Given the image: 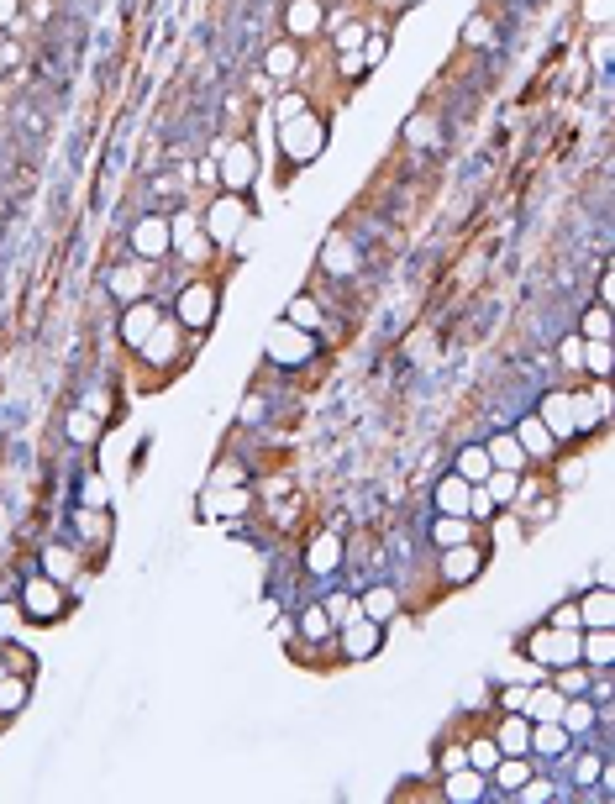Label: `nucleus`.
Masks as SVG:
<instances>
[{"instance_id":"f257e3e1","label":"nucleus","mask_w":615,"mask_h":804,"mask_svg":"<svg viewBox=\"0 0 615 804\" xmlns=\"http://www.w3.org/2000/svg\"><path fill=\"white\" fill-rule=\"evenodd\" d=\"M605 405H610V389H605V379H600L594 395H589V389H547V395L537 400V416L547 421V431H552L558 447H563V442H579L584 431L600 426Z\"/></svg>"},{"instance_id":"f03ea898","label":"nucleus","mask_w":615,"mask_h":804,"mask_svg":"<svg viewBox=\"0 0 615 804\" xmlns=\"http://www.w3.org/2000/svg\"><path fill=\"white\" fill-rule=\"evenodd\" d=\"M16 600H22V610H27V621H32V626H58V621L69 615L74 594H69L64 584H58V579H48L43 568H37V573H27V579H22Z\"/></svg>"},{"instance_id":"7ed1b4c3","label":"nucleus","mask_w":615,"mask_h":804,"mask_svg":"<svg viewBox=\"0 0 615 804\" xmlns=\"http://www.w3.org/2000/svg\"><path fill=\"white\" fill-rule=\"evenodd\" d=\"M274 132H279L284 163H295V169H305V163H316L326 153V116H316V111H300L290 121H279Z\"/></svg>"},{"instance_id":"20e7f679","label":"nucleus","mask_w":615,"mask_h":804,"mask_svg":"<svg viewBox=\"0 0 615 804\" xmlns=\"http://www.w3.org/2000/svg\"><path fill=\"white\" fill-rule=\"evenodd\" d=\"M316 353H321L316 332H305V326H295V321H274L269 337H263V358H269L274 368H284V374H295V368L316 363Z\"/></svg>"},{"instance_id":"39448f33","label":"nucleus","mask_w":615,"mask_h":804,"mask_svg":"<svg viewBox=\"0 0 615 804\" xmlns=\"http://www.w3.org/2000/svg\"><path fill=\"white\" fill-rule=\"evenodd\" d=\"M253 221V200L248 195H232V190H221L211 205H205V216H200V226H205V237H211V247H232V242H242V226Z\"/></svg>"},{"instance_id":"423d86ee","label":"nucleus","mask_w":615,"mask_h":804,"mask_svg":"<svg viewBox=\"0 0 615 804\" xmlns=\"http://www.w3.org/2000/svg\"><path fill=\"white\" fill-rule=\"evenodd\" d=\"M521 657H531L537 668H563V663H579V631H563V626H537L516 642Z\"/></svg>"},{"instance_id":"0eeeda50","label":"nucleus","mask_w":615,"mask_h":804,"mask_svg":"<svg viewBox=\"0 0 615 804\" xmlns=\"http://www.w3.org/2000/svg\"><path fill=\"white\" fill-rule=\"evenodd\" d=\"M484 568H489V547H484V536H474V542H458V547H442V552H437V584H442V589H468Z\"/></svg>"},{"instance_id":"6e6552de","label":"nucleus","mask_w":615,"mask_h":804,"mask_svg":"<svg viewBox=\"0 0 615 804\" xmlns=\"http://www.w3.org/2000/svg\"><path fill=\"white\" fill-rule=\"evenodd\" d=\"M216 184H221V190H232V195H253V184H258V148L248 137H232L227 148L216 153Z\"/></svg>"},{"instance_id":"1a4fd4ad","label":"nucleus","mask_w":615,"mask_h":804,"mask_svg":"<svg viewBox=\"0 0 615 804\" xmlns=\"http://www.w3.org/2000/svg\"><path fill=\"white\" fill-rule=\"evenodd\" d=\"M216 305H221L216 284H211V279H190V284L174 295V311H169V316L184 326V332H205V326L216 321Z\"/></svg>"},{"instance_id":"9d476101","label":"nucleus","mask_w":615,"mask_h":804,"mask_svg":"<svg viewBox=\"0 0 615 804\" xmlns=\"http://www.w3.org/2000/svg\"><path fill=\"white\" fill-rule=\"evenodd\" d=\"M384 631H389V626H379V621H368V615H358V621L337 626L332 652L342 657V663H368V657L384 652Z\"/></svg>"},{"instance_id":"9b49d317","label":"nucleus","mask_w":615,"mask_h":804,"mask_svg":"<svg viewBox=\"0 0 615 804\" xmlns=\"http://www.w3.org/2000/svg\"><path fill=\"white\" fill-rule=\"evenodd\" d=\"M305 573L311 579H332V573H342L347 563V542H342V531H316L311 542H305Z\"/></svg>"},{"instance_id":"f8f14e48","label":"nucleus","mask_w":615,"mask_h":804,"mask_svg":"<svg viewBox=\"0 0 615 804\" xmlns=\"http://www.w3.org/2000/svg\"><path fill=\"white\" fill-rule=\"evenodd\" d=\"M169 237H174L169 258H184V263H205V258H211V237H205V226H200L195 211H174L169 216Z\"/></svg>"},{"instance_id":"ddd939ff","label":"nucleus","mask_w":615,"mask_h":804,"mask_svg":"<svg viewBox=\"0 0 615 804\" xmlns=\"http://www.w3.org/2000/svg\"><path fill=\"white\" fill-rule=\"evenodd\" d=\"M132 253L142 258V263H163L174 253V237H169V216H137L132 221Z\"/></svg>"},{"instance_id":"4468645a","label":"nucleus","mask_w":615,"mask_h":804,"mask_svg":"<svg viewBox=\"0 0 615 804\" xmlns=\"http://www.w3.org/2000/svg\"><path fill=\"white\" fill-rule=\"evenodd\" d=\"M69 531L79 536V547H85V552H100L116 536V521H111L106 505H74L69 510Z\"/></svg>"},{"instance_id":"2eb2a0df","label":"nucleus","mask_w":615,"mask_h":804,"mask_svg":"<svg viewBox=\"0 0 615 804\" xmlns=\"http://www.w3.org/2000/svg\"><path fill=\"white\" fill-rule=\"evenodd\" d=\"M516 431V442H521V452H526V463H552L558 458V437L547 431V421L537 416V410H526V416L510 426Z\"/></svg>"},{"instance_id":"dca6fc26","label":"nucleus","mask_w":615,"mask_h":804,"mask_svg":"<svg viewBox=\"0 0 615 804\" xmlns=\"http://www.w3.org/2000/svg\"><path fill=\"white\" fill-rule=\"evenodd\" d=\"M542 762L531 757V752H516V757H500L495 768H489V794H505V799H516L521 794V783L537 773Z\"/></svg>"},{"instance_id":"f3484780","label":"nucleus","mask_w":615,"mask_h":804,"mask_svg":"<svg viewBox=\"0 0 615 804\" xmlns=\"http://www.w3.org/2000/svg\"><path fill=\"white\" fill-rule=\"evenodd\" d=\"M558 720H563V731H568L573 741H589V736L600 731L610 715H605L600 705H594L589 694H573V699H563V715H558Z\"/></svg>"},{"instance_id":"a211bd4d","label":"nucleus","mask_w":615,"mask_h":804,"mask_svg":"<svg viewBox=\"0 0 615 804\" xmlns=\"http://www.w3.org/2000/svg\"><path fill=\"white\" fill-rule=\"evenodd\" d=\"M489 736H495V747L505 757H516V752H531V720L526 710H505V715H489Z\"/></svg>"},{"instance_id":"6ab92c4d","label":"nucleus","mask_w":615,"mask_h":804,"mask_svg":"<svg viewBox=\"0 0 615 804\" xmlns=\"http://www.w3.org/2000/svg\"><path fill=\"white\" fill-rule=\"evenodd\" d=\"M148 274H153V263H142V258H132V263H116L111 274H106V290H111L121 305L148 300Z\"/></svg>"},{"instance_id":"aec40b11","label":"nucleus","mask_w":615,"mask_h":804,"mask_svg":"<svg viewBox=\"0 0 615 804\" xmlns=\"http://www.w3.org/2000/svg\"><path fill=\"white\" fill-rule=\"evenodd\" d=\"M37 568H43L48 579H58L64 589H74L79 568H85V552H79V547H69V542H48L43 552H37Z\"/></svg>"},{"instance_id":"412c9836","label":"nucleus","mask_w":615,"mask_h":804,"mask_svg":"<svg viewBox=\"0 0 615 804\" xmlns=\"http://www.w3.org/2000/svg\"><path fill=\"white\" fill-rule=\"evenodd\" d=\"M321 27H326L321 0H290V6H284V37H290V43H311Z\"/></svg>"},{"instance_id":"4be33fe9","label":"nucleus","mask_w":615,"mask_h":804,"mask_svg":"<svg viewBox=\"0 0 615 804\" xmlns=\"http://www.w3.org/2000/svg\"><path fill=\"white\" fill-rule=\"evenodd\" d=\"M400 589L395 584H389V579H374V584H368V589H358V610L368 615V621H379V626H389V621H395V615H400Z\"/></svg>"},{"instance_id":"5701e85b","label":"nucleus","mask_w":615,"mask_h":804,"mask_svg":"<svg viewBox=\"0 0 615 804\" xmlns=\"http://www.w3.org/2000/svg\"><path fill=\"white\" fill-rule=\"evenodd\" d=\"M158 321H163V311H158L153 300H132V305H127V316L116 321V332H121V342H127L132 353H137V347L153 337V326H158Z\"/></svg>"},{"instance_id":"b1692460","label":"nucleus","mask_w":615,"mask_h":804,"mask_svg":"<svg viewBox=\"0 0 615 804\" xmlns=\"http://www.w3.org/2000/svg\"><path fill=\"white\" fill-rule=\"evenodd\" d=\"M442 799H453V804H479V799H489V773H479V768H453V773H442Z\"/></svg>"},{"instance_id":"393cba45","label":"nucleus","mask_w":615,"mask_h":804,"mask_svg":"<svg viewBox=\"0 0 615 804\" xmlns=\"http://www.w3.org/2000/svg\"><path fill=\"white\" fill-rule=\"evenodd\" d=\"M568 747H573V736L563 731V720H531V757H537L542 768H552Z\"/></svg>"},{"instance_id":"a878e982","label":"nucleus","mask_w":615,"mask_h":804,"mask_svg":"<svg viewBox=\"0 0 615 804\" xmlns=\"http://www.w3.org/2000/svg\"><path fill=\"white\" fill-rule=\"evenodd\" d=\"M179 337H184V326H179L174 316H163V321L153 326V337H148V342H142V347H137V353H142V358H148L153 368H169V363L179 358Z\"/></svg>"},{"instance_id":"bb28decb","label":"nucleus","mask_w":615,"mask_h":804,"mask_svg":"<svg viewBox=\"0 0 615 804\" xmlns=\"http://www.w3.org/2000/svg\"><path fill=\"white\" fill-rule=\"evenodd\" d=\"M579 663L584 668H615V626H584L579 631Z\"/></svg>"},{"instance_id":"cd10ccee","label":"nucleus","mask_w":615,"mask_h":804,"mask_svg":"<svg viewBox=\"0 0 615 804\" xmlns=\"http://www.w3.org/2000/svg\"><path fill=\"white\" fill-rule=\"evenodd\" d=\"M332 636H337V626H332V615H326L321 600L305 605V610L295 615V642H305V647H332Z\"/></svg>"},{"instance_id":"c85d7f7f","label":"nucleus","mask_w":615,"mask_h":804,"mask_svg":"<svg viewBox=\"0 0 615 804\" xmlns=\"http://www.w3.org/2000/svg\"><path fill=\"white\" fill-rule=\"evenodd\" d=\"M468 489H474V484L458 479V473L447 468L442 479L432 484V510H437V515H468Z\"/></svg>"},{"instance_id":"c756f323","label":"nucleus","mask_w":615,"mask_h":804,"mask_svg":"<svg viewBox=\"0 0 615 804\" xmlns=\"http://www.w3.org/2000/svg\"><path fill=\"white\" fill-rule=\"evenodd\" d=\"M64 437H69L74 447H100V442H106V421H100L95 410L74 405L69 416H64Z\"/></svg>"},{"instance_id":"7c9ffc66","label":"nucleus","mask_w":615,"mask_h":804,"mask_svg":"<svg viewBox=\"0 0 615 804\" xmlns=\"http://www.w3.org/2000/svg\"><path fill=\"white\" fill-rule=\"evenodd\" d=\"M573 605H579V626H615L610 584H594L589 594H573Z\"/></svg>"},{"instance_id":"2f4dec72","label":"nucleus","mask_w":615,"mask_h":804,"mask_svg":"<svg viewBox=\"0 0 615 804\" xmlns=\"http://www.w3.org/2000/svg\"><path fill=\"white\" fill-rule=\"evenodd\" d=\"M426 536H432V547H458V542H474L479 526L468 521V515H432V526H426Z\"/></svg>"},{"instance_id":"473e14b6","label":"nucleus","mask_w":615,"mask_h":804,"mask_svg":"<svg viewBox=\"0 0 615 804\" xmlns=\"http://www.w3.org/2000/svg\"><path fill=\"white\" fill-rule=\"evenodd\" d=\"M258 494L248 484H232V489H211L205 494V505H211V515H221V521H237V515H248L253 510Z\"/></svg>"},{"instance_id":"72a5a7b5","label":"nucleus","mask_w":615,"mask_h":804,"mask_svg":"<svg viewBox=\"0 0 615 804\" xmlns=\"http://www.w3.org/2000/svg\"><path fill=\"white\" fill-rule=\"evenodd\" d=\"M489 468H495V463H489L484 442H463V447L453 452V473H458V479H468V484H484Z\"/></svg>"},{"instance_id":"f704fd0d","label":"nucleus","mask_w":615,"mask_h":804,"mask_svg":"<svg viewBox=\"0 0 615 804\" xmlns=\"http://www.w3.org/2000/svg\"><path fill=\"white\" fill-rule=\"evenodd\" d=\"M321 268H326V274H337V279H347V274L358 268V247L347 242L342 232H332V237H326V247H321Z\"/></svg>"},{"instance_id":"c9c22d12","label":"nucleus","mask_w":615,"mask_h":804,"mask_svg":"<svg viewBox=\"0 0 615 804\" xmlns=\"http://www.w3.org/2000/svg\"><path fill=\"white\" fill-rule=\"evenodd\" d=\"M27 705H32V678L27 673H6L0 678V720L22 715Z\"/></svg>"},{"instance_id":"e433bc0d","label":"nucleus","mask_w":615,"mask_h":804,"mask_svg":"<svg viewBox=\"0 0 615 804\" xmlns=\"http://www.w3.org/2000/svg\"><path fill=\"white\" fill-rule=\"evenodd\" d=\"M484 452H489V463H495V468H516V473L531 468L526 452H521V442H516V431H495V437L484 442Z\"/></svg>"},{"instance_id":"4c0bfd02","label":"nucleus","mask_w":615,"mask_h":804,"mask_svg":"<svg viewBox=\"0 0 615 804\" xmlns=\"http://www.w3.org/2000/svg\"><path fill=\"white\" fill-rule=\"evenodd\" d=\"M27 631H32V621H27L22 600H16V594H0V642H27Z\"/></svg>"},{"instance_id":"58836bf2","label":"nucleus","mask_w":615,"mask_h":804,"mask_svg":"<svg viewBox=\"0 0 615 804\" xmlns=\"http://www.w3.org/2000/svg\"><path fill=\"white\" fill-rule=\"evenodd\" d=\"M558 715H563V694L552 689L547 678H542V684H531V694H526V720H558Z\"/></svg>"},{"instance_id":"ea45409f","label":"nucleus","mask_w":615,"mask_h":804,"mask_svg":"<svg viewBox=\"0 0 615 804\" xmlns=\"http://www.w3.org/2000/svg\"><path fill=\"white\" fill-rule=\"evenodd\" d=\"M263 74H269V79H295L300 74V48L290 43V37L263 53Z\"/></svg>"},{"instance_id":"a19ab883","label":"nucleus","mask_w":615,"mask_h":804,"mask_svg":"<svg viewBox=\"0 0 615 804\" xmlns=\"http://www.w3.org/2000/svg\"><path fill=\"white\" fill-rule=\"evenodd\" d=\"M484 489H489V500H495L500 510H510V505H516V494H521V473L516 468H489Z\"/></svg>"},{"instance_id":"79ce46f5","label":"nucleus","mask_w":615,"mask_h":804,"mask_svg":"<svg viewBox=\"0 0 615 804\" xmlns=\"http://www.w3.org/2000/svg\"><path fill=\"white\" fill-rule=\"evenodd\" d=\"M463 747H468V768H479V773H489V768H495V762L505 757V752L495 747V736H489V726L474 731V736L463 741Z\"/></svg>"},{"instance_id":"37998d69","label":"nucleus","mask_w":615,"mask_h":804,"mask_svg":"<svg viewBox=\"0 0 615 804\" xmlns=\"http://www.w3.org/2000/svg\"><path fill=\"white\" fill-rule=\"evenodd\" d=\"M579 337H584V342H610V337H615L610 305H589V311L579 316Z\"/></svg>"},{"instance_id":"c03bdc74","label":"nucleus","mask_w":615,"mask_h":804,"mask_svg":"<svg viewBox=\"0 0 615 804\" xmlns=\"http://www.w3.org/2000/svg\"><path fill=\"white\" fill-rule=\"evenodd\" d=\"M284 321H295V326H305V332H321V326H326V316H321V305H316L311 295H295L290 305H284Z\"/></svg>"},{"instance_id":"a18cd8bd","label":"nucleus","mask_w":615,"mask_h":804,"mask_svg":"<svg viewBox=\"0 0 615 804\" xmlns=\"http://www.w3.org/2000/svg\"><path fill=\"white\" fill-rule=\"evenodd\" d=\"M584 368L594 379H610V368H615V347L610 342H584Z\"/></svg>"},{"instance_id":"49530a36","label":"nucleus","mask_w":615,"mask_h":804,"mask_svg":"<svg viewBox=\"0 0 615 804\" xmlns=\"http://www.w3.org/2000/svg\"><path fill=\"white\" fill-rule=\"evenodd\" d=\"M0 657H6V673H27V678H37V657L27 652V642H0Z\"/></svg>"},{"instance_id":"de8ad7c7","label":"nucleus","mask_w":615,"mask_h":804,"mask_svg":"<svg viewBox=\"0 0 615 804\" xmlns=\"http://www.w3.org/2000/svg\"><path fill=\"white\" fill-rule=\"evenodd\" d=\"M437 773H453V768H468V747H463V736L453 741H437V762H432Z\"/></svg>"},{"instance_id":"09e8293b","label":"nucleus","mask_w":615,"mask_h":804,"mask_svg":"<svg viewBox=\"0 0 615 804\" xmlns=\"http://www.w3.org/2000/svg\"><path fill=\"white\" fill-rule=\"evenodd\" d=\"M321 605H326V615H332V626H347V621H358V615H363L358 594H326Z\"/></svg>"},{"instance_id":"8fccbe9b","label":"nucleus","mask_w":615,"mask_h":804,"mask_svg":"<svg viewBox=\"0 0 615 804\" xmlns=\"http://www.w3.org/2000/svg\"><path fill=\"white\" fill-rule=\"evenodd\" d=\"M495 515H500V505L489 500V489H484V484H474V489H468V521H474V526H484V521H495Z\"/></svg>"},{"instance_id":"3c124183","label":"nucleus","mask_w":615,"mask_h":804,"mask_svg":"<svg viewBox=\"0 0 615 804\" xmlns=\"http://www.w3.org/2000/svg\"><path fill=\"white\" fill-rule=\"evenodd\" d=\"M516 799H526V804H542V799H558V783H552V778H542V768L537 773H531L526 783H521V794Z\"/></svg>"},{"instance_id":"603ef678","label":"nucleus","mask_w":615,"mask_h":804,"mask_svg":"<svg viewBox=\"0 0 615 804\" xmlns=\"http://www.w3.org/2000/svg\"><path fill=\"white\" fill-rule=\"evenodd\" d=\"M300 111H311V100H305L300 90H284L274 100V127H279V121H290V116H300Z\"/></svg>"},{"instance_id":"864d4df0","label":"nucleus","mask_w":615,"mask_h":804,"mask_svg":"<svg viewBox=\"0 0 615 804\" xmlns=\"http://www.w3.org/2000/svg\"><path fill=\"white\" fill-rule=\"evenodd\" d=\"M558 363H563V368H573V374H584V337H579V332L558 342Z\"/></svg>"},{"instance_id":"5fc2aeb1","label":"nucleus","mask_w":615,"mask_h":804,"mask_svg":"<svg viewBox=\"0 0 615 804\" xmlns=\"http://www.w3.org/2000/svg\"><path fill=\"white\" fill-rule=\"evenodd\" d=\"M232 484H248V468H237V463L227 458V463H216V473H211V489H232Z\"/></svg>"},{"instance_id":"6e6d98bb","label":"nucleus","mask_w":615,"mask_h":804,"mask_svg":"<svg viewBox=\"0 0 615 804\" xmlns=\"http://www.w3.org/2000/svg\"><path fill=\"white\" fill-rule=\"evenodd\" d=\"M547 626H563V631H584V626H579V605H573V600H558V605H552V615H547Z\"/></svg>"},{"instance_id":"4d7b16f0","label":"nucleus","mask_w":615,"mask_h":804,"mask_svg":"<svg viewBox=\"0 0 615 804\" xmlns=\"http://www.w3.org/2000/svg\"><path fill=\"white\" fill-rule=\"evenodd\" d=\"M363 43H368V27H363V22H347V27L337 32V53H358Z\"/></svg>"},{"instance_id":"13d9d810","label":"nucleus","mask_w":615,"mask_h":804,"mask_svg":"<svg viewBox=\"0 0 615 804\" xmlns=\"http://www.w3.org/2000/svg\"><path fill=\"white\" fill-rule=\"evenodd\" d=\"M489 37H495V27H489V16H474V22L463 27V43H474V48H479V43H489Z\"/></svg>"},{"instance_id":"bf43d9fd","label":"nucleus","mask_w":615,"mask_h":804,"mask_svg":"<svg viewBox=\"0 0 615 804\" xmlns=\"http://www.w3.org/2000/svg\"><path fill=\"white\" fill-rule=\"evenodd\" d=\"M589 58H594V64H600V69L610 64V32H605V27H600V37H594V43H589Z\"/></svg>"},{"instance_id":"052dcab7","label":"nucleus","mask_w":615,"mask_h":804,"mask_svg":"<svg viewBox=\"0 0 615 804\" xmlns=\"http://www.w3.org/2000/svg\"><path fill=\"white\" fill-rule=\"evenodd\" d=\"M594 305H615V279H610V268L600 274V300H594Z\"/></svg>"},{"instance_id":"680f3d73","label":"nucleus","mask_w":615,"mask_h":804,"mask_svg":"<svg viewBox=\"0 0 615 804\" xmlns=\"http://www.w3.org/2000/svg\"><path fill=\"white\" fill-rule=\"evenodd\" d=\"M589 22H600V27L610 22V0H589Z\"/></svg>"},{"instance_id":"e2e57ef3","label":"nucleus","mask_w":615,"mask_h":804,"mask_svg":"<svg viewBox=\"0 0 615 804\" xmlns=\"http://www.w3.org/2000/svg\"><path fill=\"white\" fill-rule=\"evenodd\" d=\"M242 421H248V426H253V421H263V400H258V395H253L248 405H242Z\"/></svg>"},{"instance_id":"0e129e2a","label":"nucleus","mask_w":615,"mask_h":804,"mask_svg":"<svg viewBox=\"0 0 615 804\" xmlns=\"http://www.w3.org/2000/svg\"><path fill=\"white\" fill-rule=\"evenodd\" d=\"M16 22V0H0V32H6Z\"/></svg>"},{"instance_id":"69168bd1","label":"nucleus","mask_w":615,"mask_h":804,"mask_svg":"<svg viewBox=\"0 0 615 804\" xmlns=\"http://www.w3.org/2000/svg\"><path fill=\"white\" fill-rule=\"evenodd\" d=\"M0 678H6V657H0Z\"/></svg>"},{"instance_id":"338daca9","label":"nucleus","mask_w":615,"mask_h":804,"mask_svg":"<svg viewBox=\"0 0 615 804\" xmlns=\"http://www.w3.org/2000/svg\"><path fill=\"white\" fill-rule=\"evenodd\" d=\"M410 6H426V0H410Z\"/></svg>"}]
</instances>
